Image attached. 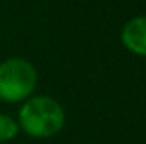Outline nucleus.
<instances>
[{
	"instance_id": "1",
	"label": "nucleus",
	"mask_w": 146,
	"mask_h": 144,
	"mask_svg": "<svg viewBox=\"0 0 146 144\" xmlns=\"http://www.w3.org/2000/svg\"><path fill=\"white\" fill-rule=\"evenodd\" d=\"M19 127L31 137L46 139L56 136L65 126V110L48 95L29 97L19 110Z\"/></svg>"
},
{
	"instance_id": "2",
	"label": "nucleus",
	"mask_w": 146,
	"mask_h": 144,
	"mask_svg": "<svg viewBox=\"0 0 146 144\" xmlns=\"http://www.w3.org/2000/svg\"><path fill=\"white\" fill-rule=\"evenodd\" d=\"M37 83L36 68L22 58H10L0 63V100L15 104L27 100Z\"/></svg>"
},
{
	"instance_id": "3",
	"label": "nucleus",
	"mask_w": 146,
	"mask_h": 144,
	"mask_svg": "<svg viewBox=\"0 0 146 144\" xmlns=\"http://www.w3.org/2000/svg\"><path fill=\"white\" fill-rule=\"evenodd\" d=\"M121 41L131 53L146 56V15H138L127 20L121 31Z\"/></svg>"
},
{
	"instance_id": "4",
	"label": "nucleus",
	"mask_w": 146,
	"mask_h": 144,
	"mask_svg": "<svg viewBox=\"0 0 146 144\" xmlns=\"http://www.w3.org/2000/svg\"><path fill=\"white\" fill-rule=\"evenodd\" d=\"M19 124L10 115L0 114V143H9L19 134Z\"/></svg>"
}]
</instances>
